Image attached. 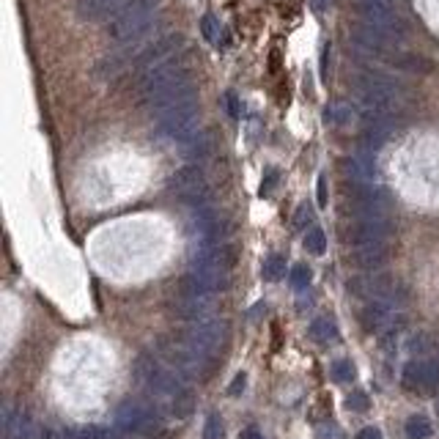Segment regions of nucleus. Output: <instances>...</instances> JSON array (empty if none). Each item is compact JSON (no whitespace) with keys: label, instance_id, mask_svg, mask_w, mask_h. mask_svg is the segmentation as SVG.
<instances>
[{"label":"nucleus","instance_id":"obj_1","mask_svg":"<svg viewBox=\"0 0 439 439\" xmlns=\"http://www.w3.org/2000/svg\"><path fill=\"white\" fill-rule=\"evenodd\" d=\"M159 3L162 0H129L113 20H107V36L121 44L149 39V33L157 31L154 11L159 8Z\"/></svg>","mask_w":439,"mask_h":439},{"label":"nucleus","instance_id":"obj_2","mask_svg":"<svg viewBox=\"0 0 439 439\" xmlns=\"http://www.w3.org/2000/svg\"><path fill=\"white\" fill-rule=\"evenodd\" d=\"M135 374L137 379L154 393V396H162V398H179L187 393V384H184V377L182 374H173L168 368H162L154 357L149 354H140L137 363H135Z\"/></svg>","mask_w":439,"mask_h":439},{"label":"nucleus","instance_id":"obj_3","mask_svg":"<svg viewBox=\"0 0 439 439\" xmlns=\"http://www.w3.org/2000/svg\"><path fill=\"white\" fill-rule=\"evenodd\" d=\"M157 349H159V354H162V360H165L176 374H182L184 379L201 377V374H206L209 365H212V360H206V357H201L198 351H192L182 338H159Z\"/></svg>","mask_w":439,"mask_h":439},{"label":"nucleus","instance_id":"obj_4","mask_svg":"<svg viewBox=\"0 0 439 439\" xmlns=\"http://www.w3.org/2000/svg\"><path fill=\"white\" fill-rule=\"evenodd\" d=\"M179 338H182L192 351H198L201 357L215 360V354L219 351V346L225 344V338H228V324H225V321H217V318L192 321V327L184 330Z\"/></svg>","mask_w":439,"mask_h":439},{"label":"nucleus","instance_id":"obj_5","mask_svg":"<svg viewBox=\"0 0 439 439\" xmlns=\"http://www.w3.org/2000/svg\"><path fill=\"white\" fill-rule=\"evenodd\" d=\"M187 80H192V77H189V69L187 63H184V58L182 55H170V58H165L162 63L143 72V77H140V99L157 94V91L168 88V86L187 83Z\"/></svg>","mask_w":439,"mask_h":439},{"label":"nucleus","instance_id":"obj_6","mask_svg":"<svg viewBox=\"0 0 439 439\" xmlns=\"http://www.w3.org/2000/svg\"><path fill=\"white\" fill-rule=\"evenodd\" d=\"M195 124H198V102L176 104L170 110L157 113V135L159 137H168V140L184 143L189 135L195 132Z\"/></svg>","mask_w":439,"mask_h":439},{"label":"nucleus","instance_id":"obj_7","mask_svg":"<svg viewBox=\"0 0 439 439\" xmlns=\"http://www.w3.org/2000/svg\"><path fill=\"white\" fill-rule=\"evenodd\" d=\"M357 11L363 17V22L374 25L379 31L390 33L393 39H401L407 33V25L398 17V11L393 8V3H384V0H360L357 3Z\"/></svg>","mask_w":439,"mask_h":439},{"label":"nucleus","instance_id":"obj_8","mask_svg":"<svg viewBox=\"0 0 439 439\" xmlns=\"http://www.w3.org/2000/svg\"><path fill=\"white\" fill-rule=\"evenodd\" d=\"M157 407H151L146 401H126L116 414V428L124 431V434H146V431L157 428Z\"/></svg>","mask_w":439,"mask_h":439},{"label":"nucleus","instance_id":"obj_9","mask_svg":"<svg viewBox=\"0 0 439 439\" xmlns=\"http://www.w3.org/2000/svg\"><path fill=\"white\" fill-rule=\"evenodd\" d=\"M393 234V222L390 217H357L351 225L344 228V242L351 248L360 245H374V242H384Z\"/></svg>","mask_w":439,"mask_h":439},{"label":"nucleus","instance_id":"obj_10","mask_svg":"<svg viewBox=\"0 0 439 439\" xmlns=\"http://www.w3.org/2000/svg\"><path fill=\"white\" fill-rule=\"evenodd\" d=\"M439 384V365L434 360H412L404 365V387L409 390H434Z\"/></svg>","mask_w":439,"mask_h":439},{"label":"nucleus","instance_id":"obj_11","mask_svg":"<svg viewBox=\"0 0 439 439\" xmlns=\"http://www.w3.org/2000/svg\"><path fill=\"white\" fill-rule=\"evenodd\" d=\"M360 321H363L365 332H381L384 327L393 324V302H387V299H371L360 311Z\"/></svg>","mask_w":439,"mask_h":439},{"label":"nucleus","instance_id":"obj_12","mask_svg":"<svg viewBox=\"0 0 439 439\" xmlns=\"http://www.w3.org/2000/svg\"><path fill=\"white\" fill-rule=\"evenodd\" d=\"M173 311H176V316L187 318V321H203V318H209V313H212V297L179 294Z\"/></svg>","mask_w":439,"mask_h":439},{"label":"nucleus","instance_id":"obj_13","mask_svg":"<svg viewBox=\"0 0 439 439\" xmlns=\"http://www.w3.org/2000/svg\"><path fill=\"white\" fill-rule=\"evenodd\" d=\"M387 261V245L384 242H374V245H360L351 252V264L357 269H365V272H377L384 266Z\"/></svg>","mask_w":439,"mask_h":439},{"label":"nucleus","instance_id":"obj_14","mask_svg":"<svg viewBox=\"0 0 439 439\" xmlns=\"http://www.w3.org/2000/svg\"><path fill=\"white\" fill-rule=\"evenodd\" d=\"M311 338H313L316 344L327 346V344H332V341H338V330H335V324H332L330 318H313V324H311Z\"/></svg>","mask_w":439,"mask_h":439},{"label":"nucleus","instance_id":"obj_15","mask_svg":"<svg viewBox=\"0 0 439 439\" xmlns=\"http://www.w3.org/2000/svg\"><path fill=\"white\" fill-rule=\"evenodd\" d=\"M209 149H212V140H209V135H189L187 140H184V157L187 159H203L209 154Z\"/></svg>","mask_w":439,"mask_h":439},{"label":"nucleus","instance_id":"obj_16","mask_svg":"<svg viewBox=\"0 0 439 439\" xmlns=\"http://www.w3.org/2000/svg\"><path fill=\"white\" fill-rule=\"evenodd\" d=\"M261 275H264V281H269V283L283 281V278H285V258H283V255H269V258L264 261Z\"/></svg>","mask_w":439,"mask_h":439},{"label":"nucleus","instance_id":"obj_17","mask_svg":"<svg viewBox=\"0 0 439 439\" xmlns=\"http://www.w3.org/2000/svg\"><path fill=\"white\" fill-rule=\"evenodd\" d=\"M407 437L409 439H428L431 437V423L423 414H414L407 420Z\"/></svg>","mask_w":439,"mask_h":439},{"label":"nucleus","instance_id":"obj_18","mask_svg":"<svg viewBox=\"0 0 439 439\" xmlns=\"http://www.w3.org/2000/svg\"><path fill=\"white\" fill-rule=\"evenodd\" d=\"M305 250L313 252V255H321V252L327 250V236H324L321 228H311L305 234Z\"/></svg>","mask_w":439,"mask_h":439},{"label":"nucleus","instance_id":"obj_19","mask_svg":"<svg viewBox=\"0 0 439 439\" xmlns=\"http://www.w3.org/2000/svg\"><path fill=\"white\" fill-rule=\"evenodd\" d=\"M288 283H291L294 291L308 288V283H311V269H308L305 264H297V266L291 269V275H288Z\"/></svg>","mask_w":439,"mask_h":439},{"label":"nucleus","instance_id":"obj_20","mask_svg":"<svg viewBox=\"0 0 439 439\" xmlns=\"http://www.w3.org/2000/svg\"><path fill=\"white\" fill-rule=\"evenodd\" d=\"M201 33H203V39H206L209 44H217L219 41V25L212 14H203V17H201Z\"/></svg>","mask_w":439,"mask_h":439},{"label":"nucleus","instance_id":"obj_21","mask_svg":"<svg viewBox=\"0 0 439 439\" xmlns=\"http://www.w3.org/2000/svg\"><path fill=\"white\" fill-rule=\"evenodd\" d=\"M332 379L335 381H351L354 379V365H351V360H335L332 363Z\"/></svg>","mask_w":439,"mask_h":439},{"label":"nucleus","instance_id":"obj_22","mask_svg":"<svg viewBox=\"0 0 439 439\" xmlns=\"http://www.w3.org/2000/svg\"><path fill=\"white\" fill-rule=\"evenodd\" d=\"M203 439H222V420H219V414H209L206 417Z\"/></svg>","mask_w":439,"mask_h":439},{"label":"nucleus","instance_id":"obj_23","mask_svg":"<svg viewBox=\"0 0 439 439\" xmlns=\"http://www.w3.org/2000/svg\"><path fill=\"white\" fill-rule=\"evenodd\" d=\"M74 437L77 439H110V431L102 428V426H86V428H80Z\"/></svg>","mask_w":439,"mask_h":439},{"label":"nucleus","instance_id":"obj_24","mask_svg":"<svg viewBox=\"0 0 439 439\" xmlns=\"http://www.w3.org/2000/svg\"><path fill=\"white\" fill-rule=\"evenodd\" d=\"M346 409H351V412H365V409H368V396H365V393H351V396L346 398Z\"/></svg>","mask_w":439,"mask_h":439},{"label":"nucleus","instance_id":"obj_25","mask_svg":"<svg viewBox=\"0 0 439 439\" xmlns=\"http://www.w3.org/2000/svg\"><path fill=\"white\" fill-rule=\"evenodd\" d=\"M225 110H228L231 119H242V104H239V96L234 94V91L225 94Z\"/></svg>","mask_w":439,"mask_h":439},{"label":"nucleus","instance_id":"obj_26","mask_svg":"<svg viewBox=\"0 0 439 439\" xmlns=\"http://www.w3.org/2000/svg\"><path fill=\"white\" fill-rule=\"evenodd\" d=\"M278 176H281V173H278L275 168H269L266 176H264V182H261V189H258V192H261V195H272V189L278 187Z\"/></svg>","mask_w":439,"mask_h":439},{"label":"nucleus","instance_id":"obj_27","mask_svg":"<svg viewBox=\"0 0 439 439\" xmlns=\"http://www.w3.org/2000/svg\"><path fill=\"white\" fill-rule=\"evenodd\" d=\"M311 219H313V209H311L308 203H302V206L297 209V215H294V228H305Z\"/></svg>","mask_w":439,"mask_h":439},{"label":"nucleus","instance_id":"obj_28","mask_svg":"<svg viewBox=\"0 0 439 439\" xmlns=\"http://www.w3.org/2000/svg\"><path fill=\"white\" fill-rule=\"evenodd\" d=\"M426 349H428V338H426V335H412V338H409V351L426 354Z\"/></svg>","mask_w":439,"mask_h":439},{"label":"nucleus","instance_id":"obj_29","mask_svg":"<svg viewBox=\"0 0 439 439\" xmlns=\"http://www.w3.org/2000/svg\"><path fill=\"white\" fill-rule=\"evenodd\" d=\"M245 374H236V377H234V381H231V387H228V396H239V393H242V390H245Z\"/></svg>","mask_w":439,"mask_h":439},{"label":"nucleus","instance_id":"obj_30","mask_svg":"<svg viewBox=\"0 0 439 439\" xmlns=\"http://www.w3.org/2000/svg\"><path fill=\"white\" fill-rule=\"evenodd\" d=\"M316 192H318V206H327V179H324V176L318 179V187H316Z\"/></svg>","mask_w":439,"mask_h":439},{"label":"nucleus","instance_id":"obj_31","mask_svg":"<svg viewBox=\"0 0 439 439\" xmlns=\"http://www.w3.org/2000/svg\"><path fill=\"white\" fill-rule=\"evenodd\" d=\"M39 439H66V434L58 428H44V431H39Z\"/></svg>","mask_w":439,"mask_h":439},{"label":"nucleus","instance_id":"obj_32","mask_svg":"<svg viewBox=\"0 0 439 439\" xmlns=\"http://www.w3.org/2000/svg\"><path fill=\"white\" fill-rule=\"evenodd\" d=\"M318 437L321 439H341V431H338L335 426H330V428H318Z\"/></svg>","mask_w":439,"mask_h":439},{"label":"nucleus","instance_id":"obj_33","mask_svg":"<svg viewBox=\"0 0 439 439\" xmlns=\"http://www.w3.org/2000/svg\"><path fill=\"white\" fill-rule=\"evenodd\" d=\"M357 439H381V434H379V428L371 426V428H363V431L357 434Z\"/></svg>","mask_w":439,"mask_h":439},{"label":"nucleus","instance_id":"obj_34","mask_svg":"<svg viewBox=\"0 0 439 439\" xmlns=\"http://www.w3.org/2000/svg\"><path fill=\"white\" fill-rule=\"evenodd\" d=\"M242 439H264V437H261V431H258V428H248V431L242 434Z\"/></svg>","mask_w":439,"mask_h":439},{"label":"nucleus","instance_id":"obj_35","mask_svg":"<svg viewBox=\"0 0 439 439\" xmlns=\"http://www.w3.org/2000/svg\"><path fill=\"white\" fill-rule=\"evenodd\" d=\"M316 3V11H321V8H324V0H313Z\"/></svg>","mask_w":439,"mask_h":439},{"label":"nucleus","instance_id":"obj_36","mask_svg":"<svg viewBox=\"0 0 439 439\" xmlns=\"http://www.w3.org/2000/svg\"><path fill=\"white\" fill-rule=\"evenodd\" d=\"M384 3H393V0H384Z\"/></svg>","mask_w":439,"mask_h":439}]
</instances>
